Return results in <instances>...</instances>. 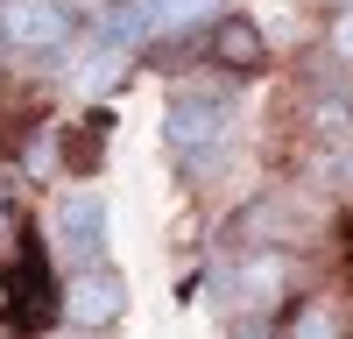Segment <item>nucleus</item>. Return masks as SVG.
Segmentation results:
<instances>
[{"mask_svg": "<svg viewBox=\"0 0 353 339\" xmlns=\"http://www.w3.org/2000/svg\"><path fill=\"white\" fill-rule=\"evenodd\" d=\"M163 141H170V156L184 163V170L205 177V170L226 163V149H233V106H226L219 92H184V99H170Z\"/></svg>", "mask_w": 353, "mask_h": 339, "instance_id": "obj_1", "label": "nucleus"}, {"mask_svg": "<svg viewBox=\"0 0 353 339\" xmlns=\"http://www.w3.org/2000/svg\"><path fill=\"white\" fill-rule=\"evenodd\" d=\"M106 240H113V205L99 191L57 198V254H64L71 269H99L106 262Z\"/></svg>", "mask_w": 353, "mask_h": 339, "instance_id": "obj_2", "label": "nucleus"}, {"mask_svg": "<svg viewBox=\"0 0 353 339\" xmlns=\"http://www.w3.org/2000/svg\"><path fill=\"white\" fill-rule=\"evenodd\" d=\"M57 311H64L78 332H106V325L128 311V276L106 269V262H99V269H71V282L57 290Z\"/></svg>", "mask_w": 353, "mask_h": 339, "instance_id": "obj_3", "label": "nucleus"}, {"mask_svg": "<svg viewBox=\"0 0 353 339\" xmlns=\"http://www.w3.org/2000/svg\"><path fill=\"white\" fill-rule=\"evenodd\" d=\"M50 318H57V282H50L43 247L28 240L8 269V332H43Z\"/></svg>", "mask_w": 353, "mask_h": 339, "instance_id": "obj_4", "label": "nucleus"}, {"mask_svg": "<svg viewBox=\"0 0 353 339\" xmlns=\"http://www.w3.org/2000/svg\"><path fill=\"white\" fill-rule=\"evenodd\" d=\"M0 36H8V50L50 56L71 43V8L64 0H0Z\"/></svg>", "mask_w": 353, "mask_h": 339, "instance_id": "obj_5", "label": "nucleus"}, {"mask_svg": "<svg viewBox=\"0 0 353 339\" xmlns=\"http://www.w3.org/2000/svg\"><path fill=\"white\" fill-rule=\"evenodd\" d=\"M219 8H226V0H134L141 36H184V28L219 21Z\"/></svg>", "mask_w": 353, "mask_h": 339, "instance_id": "obj_6", "label": "nucleus"}, {"mask_svg": "<svg viewBox=\"0 0 353 339\" xmlns=\"http://www.w3.org/2000/svg\"><path fill=\"white\" fill-rule=\"evenodd\" d=\"M233 290H241V304H276L290 290V262L283 254H248V262L233 269Z\"/></svg>", "mask_w": 353, "mask_h": 339, "instance_id": "obj_7", "label": "nucleus"}, {"mask_svg": "<svg viewBox=\"0 0 353 339\" xmlns=\"http://www.w3.org/2000/svg\"><path fill=\"white\" fill-rule=\"evenodd\" d=\"M212 50H219V64H233V71H261V28L241 21V14H226V21H219Z\"/></svg>", "mask_w": 353, "mask_h": 339, "instance_id": "obj_8", "label": "nucleus"}, {"mask_svg": "<svg viewBox=\"0 0 353 339\" xmlns=\"http://www.w3.org/2000/svg\"><path fill=\"white\" fill-rule=\"evenodd\" d=\"M290 339H339V311H332L325 297L297 304V318H290Z\"/></svg>", "mask_w": 353, "mask_h": 339, "instance_id": "obj_9", "label": "nucleus"}, {"mask_svg": "<svg viewBox=\"0 0 353 339\" xmlns=\"http://www.w3.org/2000/svg\"><path fill=\"white\" fill-rule=\"evenodd\" d=\"M332 56L353 64V14H332Z\"/></svg>", "mask_w": 353, "mask_h": 339, "instance_id": "obj_10", "label": "nucleus"}, {"mask_svg": "<svg viewBox=\"0 0 353 339\" xmlns=\"http://www.w3.org/2000/svg\"><path fill=\"white\" fill-rule=\"evenodd\" d=\"M241 339H261V332H241Z\"/></svg>", "mask_w": 353, "mask_h": 339, "instance_id": "obj_11", "label": "nucleus"}]
</instances>
